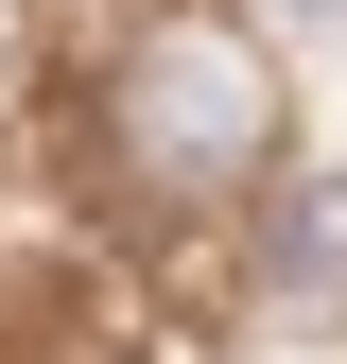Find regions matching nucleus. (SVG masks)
Returning a JSON list of instances; mask_svg holds the SVG:
<instances>
[{
	"mask_svg": "<svg viewBox=\"0 0 347 364\" xmlns=\"http://www.w3.org/2000/svg\"><path fill=\"white\" fill-rule=\"evenodd\" d=\"M105 139L156 173V191H243L260 156H278V70L243 53L226 18H156L139 53L105 87Z\"/></svg>",
	"mask_w": 347,
	"mask_h": 364,
	"instance_id": "obj_1",
	"label": "nucleus"
}]
</instances>
